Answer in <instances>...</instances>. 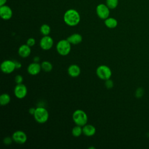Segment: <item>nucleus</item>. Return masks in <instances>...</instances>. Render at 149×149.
Wrapping results in <instances>:
<instances>
[{"label": "nucleus", "instance_id": "nucleus-1", "mask_svg": "<svg viewBox=\"0 0 149 149\" xmlns=\"http://www.w3.org/2000/svg\"><path fill=\"white\" fill-rule=\"evenodd\" d=\"M63 21L69 26L73 27L77 25L80 21L79 13L74 9L67 10L63 15Z\"/></svg>", "mask_w": 149, "mask_h": 149}, {"label": "nucleus", "instance_id": "nucleus-2", "mask_svg": "<svg viewBox=\"0 0 149 149\" xmlns=\"http://www.w3.org/2000/svg\"><path fill=\"white\" fill-rule=\"evenodd\" d=\"M72 119L76 125L83 127L87 124L88 116L87 113L83 110L77 109L74 111L72 114Z\"/></svg>", "mask_w": 149, "mask_h": 149}, {"label": "nucleus", "instance_id": "nucleus-3", "mask_svg": "<svg viewBox=\"0 0 149 149\" xmlns=\"http://www.w3.org/2000/svg\"><path fill=\"white\" fill-rule=\"evenodd\" d=\"M33 116L35 120L37 123H44L48 120L49 113L44 107H38L36 108V111Z\"/></svg>", "mask_w": 149, "mask_h": 149}, {"label": "nucleus", "instance_id": "nucleus-4", "mask_svg": "<svg viewBox=\"0 0 149 149\" xmlns=\"http://www.w3.org/2000/svg\"><path fill=\"white\" fill-rule=\"evenodd\" d=\"M58 53L62 56L68 55L71 51V44L67 39L59 40L56 46Z\"/></svg>", "mask_w": 149, "mask_h": 149}, {"label": "nucleus", "instance_id": "nucleus-5", "mask_svg": "<svg viewBox=\"0 0 149 149\" xmlns=\"http://www.w3.org/2000/svg\"><path fill=\"white\" fill-rule=\"evenodd\" d=\"M96 74L98 78L105 81L111 79L112 76V70L108 66L101 65L97 68Z\"/></svg>", "mask_w": 149, "mask_h": 149}, {"label": "nucleus", "instance_id": "nucleus-6", "mask_svg": "<svg viewBox=\"0 0 149 149\" xmlns=\"http://www.w3.org/2000/svg\"><path fill=\"white\" fill-rule=\"evenodd\" d=\"M110 9L108 6L104 3L98 4L95 9L96 13L99 18L105 20L109 16Z\"/></svg>", "mask_w": 149, "mask_h": 149}, {"label": "nucleus", "instance_id": "nucleus-7", "mask_svg": "<svg viewBox=\"0 0 149 149\" xmlns=\"http://www.w3.org/2000/svg\"><path fill=\"white\" fill-rule=\"evenodd\" d=\"M16 69L15 63L14 61L5 60L1 65V71L5 74H9L12 73Z\"/></svg>", "mask_w": 149, "mask_h": 149}, {"label": "nucleus", "instance_id": "nucleus-8", "mask_svg": "<svg viewBox=\"0 0 149 149\" xmlns=\"http://www.w3.org/2000/svg\"><path fill=\"white\" fill-rule=\"evenodd\" d=\"M14 94L18 99L24 98L27 94V87L23 83L16 84L14 88Z\"/></svg>", "mask_w": 149, "mask_h": 149}, {"label": "nucleus", "instance_id": "nucleus-9", "mask_svg": "<svg viewBox=\"0 0 149 149\" xmlns=\"http://www.w3.org/2000/svg\"><path fill=\"white\" fill-rule=\"evenodd\" d=\"M12 137L13 139V141L19 144H24L27 140V136L25 132L20 130L15 131L12 134Z\"/></svg>", "mask_w": 149, "mask_h": 149}, {"label": "nucleus", "instance_id": "nucleus-10", "mask_svg": "<svg viewBox=\"0 0 149 149\" xmlns=\"http://www.w3.org/2000/svg\"><path fill=\"white\" fill-rule=\"evenodd\" d=\"M54 45V40L51 37L44 36L40 41V47L43 50L50 49Z\"/></svg>", "mask_w": 149, "mask_h": 149}, {"label": "nucleus", "instance_id": "nucleus-11", "mask_svg": "<svg viewBox=\"0 0 149 149\" xmlns=\"http://www.w3.org/2000/svg\"><path fill=\"white\" fill-rule=\"evenodd\" d=\"M12 10L9 6L6 5L0 6V16L3 20H9L12 17Z\"/></svg>", "mask_w": 149, "mask_h": 149}, {"label": "nucleus", "instance_id": "nucleus-12", "mask_svg": "<svg viewBox=\"0 0 149 149\" xmlns=\"http://www.w3.org/2000/svg\"><path fill=\"white\" fill-rule=\"evenodd\" d=\"M42 70L41 64L38 62H32L30 63L27 67V72L32 76H36Z\"/></svg>", "mask_w": 149, "mask_h": 149}, {"label": "nucleus", "instance_id": "nucleus-13", "mask_svg": "<svg viewBox=\"0 0 149 149\" xmlns=\"http://www.w3.org/2000/svg\"><path fill=\"white\" fill-rule=\"evenodd\" d=\"M18 54L22 58H27L31 54V47L27 44H23L19 47L18 49Z\"/></svg>", "mask_w": 149, "mask_h": 149}, {"label": "nucleus", "instance_id": "nucleus-14", "mask_svg": "<svg viewBox=\"0 0 149 149\" xmlns=\"http://www.w3.org/2000/svg\"><path fill=\"white\" fill-rule=\"evenodd\" d=\"M80 68L76 64L70 65L68 68V73L72 77H78L80 75Z\"/></svg>", "mask_w": 149, "mask_h": 149}, {"label": "nucleus", "instance_id": "nucleus-15", "mask_svg": "<svg viewBox=\"0 0 149 149\" xmlns=\"http://www.w3.org/2000/svg\"><path fill=\"white\" fill-rule=\"evenodd\" d=\"M82 127L83 134L87 137H91L94 136L96 132L95 127L91 124H86Z\"/></svg>", "mask_w": 149, "mask_h": 149}, {"label": "nucleus", "instance_id": "nucleus-16", "mask_svg": "<svg viewBox=\"0 0 149 149\" xmlns=\"http://www.w3.org/2000/svg\"><path fill=\"white\" fill-rule=\"evenodd\" d=\"M67 40L71 44L77 45L81 42L83 40V37L79 33H73L69 36L67 38Z\"/></svg>", "mask_w": 149, "mask_h": 149}, {"label": "nucleus", "instance_id": "nucleus-17", "mask_svg": "<svg viewBox=\"0 0 149 149\" xmlns=\"http://www.w3.org/2000/svg\"><path fill=\"white\" fill-rule=\"evenodd\" d=\"M104 24L109 29H114L118 26V21L114 17H108L104 20Z\"/></svg>", "mask_w": 149, "mask_h": 149}, {"label": "nucleus", "instance_id": "nucleus-18", "mask_svg": "<svg viewBox=\"0 0 149 149\" xmlns=\"http://www.w3.org/2000/svg\"><path fill=\"white\" fill-rule=\"evenodd\" d=\"M10 101V97L8 93H3L0 96V104L2 106L8 105Z\"/></svg>", "mask_w": 149, "mask_h": 149}, {"label": "nucleus", "instance_id": "nucleus-19", "mask_svg": "<svg viewBox=\"0 0 149 149\" xmlns=\"http://www.w3.org/2000/svg\"><path fill=\"white\" fill-rule=\"evenodd\" d=\"M41 66L42 70L45 72H51L53 68L52 64L48 61H44L43 62H42V63H41Z\"/></svg>", "mask_w": 149, "mask_h": 149}, {"label": "nucleus", "instance_id": "nucleus-20", "mask_svg": "<svg viewBox=\"0 0 149 149\" xmlns=\"http://www.w3.org/2000/svg\"><path fill=\"white\" fill-rule=\"evenodd\" d=\"M82 133H83V127H82V126L76 125V126H74L72 128V134L73 136L76 137H78L80 136Z\"/></svg>", "mask_w": 149, "mask_h": 149}, {"label": "nucleus", "instance_id": "nucleus-21", "mask_svg": "<svg viewBox=\"0 0 149 149\" xmlns=\"http://www.w3.org/2000/svg\"><path fill=\"white\" fill-rule=\"evenodd\" d=\"M40 31L43 36H48L51 33V27L47 24H43L41 26Z\"/></svg>", "mask_w": 149, "mask_h": 149}, {"label": "nucleus", "instance_id": "nucleus-22", "mask_svg": "<svg viewBox=\"0 0 149 149\" xmlns=\"http://www.w3.org/2000/svg\"><path fill=\"white\" fill-rule=\"evenodd\" d=\"M119 3V0H106V5L110 9H115Z\"/></svg>", "mask_w": 149, "mask_h": 149}, {"label": "nucleus", "instance_id": "nucleus-23", "mask_svg": "<svg viewBox=\"0 0 149 149\" xmlns=\"http://www.w3.org/2000/svg\"><path fill=\"white\" fill-rule=\"evenodd\" d=\"M144 94V90L141 87H139L136 89V92H135V96L137 98H141Z\"/></svg>", "mask_w": 149, "mask_h": 149}, {"label": "nucleus", "instance_id": "nucleus-24", "mask_svg": "<svg viewBox=\"0 0 149 149\" xmlns=\"http://www.w3.org/2000/svg\"><path fill=\"white\" fill-rule=\"evenodd\" d=\"M105 86L107 88L111 89V88H112L113 87V81L111 79H108V80H105Z\"/></svg>", "mask_w": 149, "mask_h": 149}, {"label": "nucleus", "instance_id": "nucleus-25", "mask_svg": "<svg viewBox=\"0 0 149 149\" xmlns=\"http://www.w3.org/2000/svg\"><path fill=\"white\" fill-rule=\"evenodd\" d=\"M15 81L16 84L22 83L23 81V77L20 74H17L15 77Z\"/></svg>", "mask_w": 149, "mask_h": 149}, {"label": "nucleus", "instance_id": "nucleus-26", "mask_svg": "<svg viewBox=\"0 0 149 149\" xmlns=\"http://www.w3.org/2000/svg\"><path fill=\"white\" fill-rule=\"evenodd\" d=\"M26 44L30 47H33L36 44V40L33 37H30L27 39V40L26 41Z\"/></svg>", "mask_w": 149, "mask_h": 149}, {"label": "nucleus", "instance_id": "nucleus-27", "mask_svg": "<svg viewBox=\"0 0 149 149\" xmlns=\"http://www.w3.org/2000/svg\"><path fill=\"white\" fill-rule=\"evenodd\" d=\"M13 139L11 137H5L3 140V143L5 144V145H10L12 144V141H13Z\"/></svg>", "mask_w": 149, "mask_h": 149}, {"label": "nucleus", "instance_id": "nucleus-28", "mask_svg": "<svg viewBox=\"0 0 149 149\" xmlns=\"http://www.w3.org/2000/svg\"><path fill=\"white\" fill-rule=\"evenodd\" d=\"M15 63V66L16 69H20L22 67V63L20 62H18L17 61H14Z\"/></svg>", "mask_w": 149, "mask_h": 149}, {"label": "nucleus", "instance_id": "nucleus-29", "mask_svg": "<svg viewBox=\"0 0 149 149\" xmlns=\"http://www.w3.org/2000/svg\"><path fill=\"white\" fill-rule=\"evenodd\" d=\"M35 111H36V108H30L29 109V112L30 115H34V113H35Z\"/></svg>", "mask_w": 149, "mask_h": 149}, {"label": "nucleus", "instance_id": "nucleus-30", "mask_svg": "<svg viewBox=\"0 0 149 149\" xmlns=\"http://www.w3.org/2000/svg\"><path fill=\"white\" fill-rule=\"evenodd\" d=\"M33 60H34V62H38L40 61V58L38 56H36L34 57Z\"/></svg>", "mask_w": 149, "mask_h": 149}, {"label": "nucleus", "instance_id": "nucleus-31", "mask_svg": "<svg viewBox=\"0 0 149 149\" xmlns=\"http://www.w3.org/2000/svg\"><path fill=\"white\" fill-rule=\"evenodd\" d=\"M7 0H0V6H2L5 5Z\"/></svg>", "mask_w": 149, "mask_h": 149}]
</instances>
